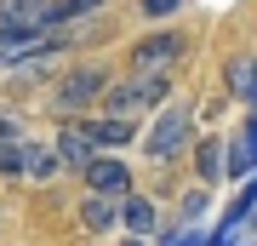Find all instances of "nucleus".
<instances>
[{"label": "nucleus", "mask_w": 257, "mask_h": 246, "mask_svg": "<svg viewBox=\"0 0 257 246\" xmlns=\"http://www.w3.org/2000/svg\"><path fill=\"white\" fill-rule=\"evenodd\" d=\"M194 137H200V109H194L189 98H172L166 109H155V120H149L143 155L155 160V166H172V160H183L189 149H194Z\"/></svg>", "instance_id": "1"}, {"label": "nucleus", "mask_w": 257, "mask_h": 246, "mask_svg": "<svg viewBox=\"0 0 257 246\" xmlns=\"http://www.w3.org/2000/svg\"><path fill=\"white\" fill-rule=\"evenodd\" d=\"M109 86H114V69L103 57H86V63H74V69H63L52 80V109L63 120H86V115L103 109V92Z\"/></svg>", "instance_id": "2"}, {"label": "nucleus", "mask_w": 257, "mask_h": 246, "mask_svg": "<svg viewBox=\"0 0 257 246\" xmlns=\"http://www.w3.org/2000/svg\"><path fill=\"white\" fill-rule=\"evenodd\" d=\"M189 57V35L183 29H160L132 46V74H177V63Z\"/></svg>", "instance_id": "3"}, {"label": "nucleus", "mask_w": 257, "mask_h": 246, "mask_svg": "<svg viewBox=\"0 0 257 246\" xmlns=\"http://www.w3.org/2000/svg\"><path fill=\"white\" fill-rule=\"evenodd\" d=\"M52 143H57V155H63V166H74V172H86V166L103 155V149H97V137L86 132V120H63Z\"/></svg>", "instance_id": "4"}, {"label": "nucleus", "mask_w": 257, "mask_h": 246, "mask_svg": "<svg viewBox=\"0 0 257 246\" xmlns=\"http://www.w3.org/2000/svg\"><path fill=\"white\" fill-rule=\"evenodd\" d=\"M80 178H86V189H97V195H120V201L132 195V166L120 160V155H109V149H103Z\"/></svg>", "instance_id": "5"}, {"label": "nucleus", "mask_w": 257, "mask_h": 246, "mask_svg": "<svg viewBox=\"0 0 257 246\" xmlns=\"http://www.w3.org/2000/svg\"><path fill=\"white\" fill-rule=\"evenodd\" d=\"M80 229H86V235H114V229H120V195L86 189V201H80Z\"/></svg>", "instance_id": "6"}, {"label": "nucleus", "mask_w": 257, "mask_h": 246, "mask_svg": "<svg viewBox=\"0 0 257 246\" xmlns=\"http://www.w3.org/2000/svg\"><path fill=\"white\" fill-rule=\"evenodd\" d=\"M120 229H126V235L155 240V235H160V206L149 201V195H138V189H132L126 201H120Z\"/></svg>", "instance_id": "7"}, {"label": "nucleus", "mask_w": 257, "mask_h": 246, "mask_svg": "<svg viewBox=\"0 0 257 246\" xmlns=\"http://www.w3.org/2000/svg\"><path fill=\"white\" fill-rule=\"evenodd\" d=\"M86 132H92L97 137V149H109V155H114V149H126V143H138V120H126V115H86Z\"/></svg>", "instance_id": "8"}, {"label": "nucleus", "mask_w": 257, "mask_h": 246, "mask_svg": "<svg viewBox=\"0 0 257 246\" xmlns=\"http://www.w3.org/2000/svg\"><path fill=\"white\" fill-rule=\"evenodd\" d=\"M194 172L200 183H223V160H229V137H194Z\"/></svg>", "instance_id": "9"}, {"label": "nucleus", "mask_w": 257, "mask_h": 246, "mask_svg": "<svg viewBox=\"0 0 257 246\" xmlns=\"http://www.w3.org/2000/svg\"><path fill=\"white\" fill-rule=\"evenodd\" d=\"M223 80H229V92L251 109V98H257V57H251V52L229 57V63H223Z\"/></svg>", "instance_id": "10"}, {"label": "nucleus", "mask_w": 257, "mask_h": 246, "mask_svg": "<svg viewBox=\"0 0 257 246\" xmlns=\"http://www.w3.org/2000/svg\"><path fill=\"white\" fill-rule=\"evenodd\" d=\"M251 212H257V172H251L246 183H240V195L229 201V212H223V223H217V235H234V229L251 218Z\"/></svg>", "instance_id": "11"}, {"label": "nucleus", "mask_w": 257, "mask_h": 246, "mask_svg": "<svg viewBox=\"0 0 257 246\" xmlns=\"http://www.w3.org/2000/svg\"><path fill=\"white\" fill-rule=\"evenodd\" d=\"M109 0H46V29H69L74 18H92Z\"/></svg>", "instance_id": "12"}, {"label": "nucleus", "mask_w": 257, "mask_h": 246, "mask_svg": "<svg viewBox=\"0 0 257 246\" xmlns=\"http://www.w3.org/2000/svg\"><path fill=\"white\" fill-rule=\"evenodd\" d=\"M63 172V155H57V143H40V137H29V178L35 183H46Z\"/></svg>", "instance_id": "13"}, {"label": "nucleus", "mask_w": 257, "mask_h": 246, "mask_svg": "<svg viewBox=\"0 0 257 246\" xmlns=\"http://www.w3.org/2000/svg\"><path fill=\"white\" fill-rule=\"evenodd\" d=\"M0 178H29V137L0 143Z\"/></svg>", "instance_id": "14"}, {"label": "nucleus", "mask_w": 257, "mask_h": 246, "mask_svg": "<svg viewBox=\"0 0 257 246\" xmlns=\"http://www.w3.org/2000/svg\"><path fill=\"white\" fill-rule=\"evenodd\" d=\"M183 6H189V0H138V12H143L149 23H172Z\"/></svg>", "instance_id": "15"}, {"label": "nucleus", "mask_w": 257, "mask_h": 246, "mask_svg": "<svg viewBox=\"0 0 257 246\" xmlns=\"http://www.w3.org/2000/svg\"><path fill=\"white\" fill-rule=\"evenodd\" d=\"M18 137H29V132H23V115L0 103V143H18Z\"/></svg>", "instance_id": "16"}, {"label": "nucleus", "mask_w": 257, "mask_h": 246, "mask_svg": "<svg viewBox=\"0 0 257 246\" xmlns=\"http://www.w3.org/2000/svg\"><path fill=\"white\" fill-rule=\"evenodd\" d=\"M206 218V195H189L183 201V223H200Z\"/></svg>", "instance_id": "17"}, {"label": "nucleus", "mask_w": 257, "mask_h": 246, "mask_svg": "<svg viewBox=\"0 0 257 246\" xmlns=\"http://www.w3.org/2000/svg\"><path fill=\"white\" fill-rule=\"evenodd\" d=\"M240 137L251 143V160H257V109H246V126H240Z\"/></svg>", "instance_id": "18"}, {"label": "nucleus", "mask_w": 257, "mask_h": 246, "mask_svg": "<svg viewBox=\"0 0 257 246\" xmlns=\"http://www.w3.org/2000/svg\"><path fill=\"white\" fill-rule=\"evenodd\" d=\"M206 246H234V235H211V240H206Z\"/></svg>", "instance_id": "19"}, {"label": "nucleus", "mask_w": 257, "mask_h": 246, "mask_svg": "<svg viewBox=\"0 0 257 246\" xmlns=\"http://www.w3.org/2000/svg\"><path fill=\"white\" fill-rule=\"evenodd\" d=\"M251 229H257V212H251Z\"/></svg>", "instance_id": "20"}, {"label": "nucleus", "mask_w": 257, "mask_h": 246, "mask_svg": "<svg viewBox=\"0 0 257 246\" xmlns=\"http://www.w3.org/2000/svg\"><path fill=\"white\" fill-rule=\"evenodd\" d=\"M251 246H257V240H251Z\"/></svg>", "instance_id": "21"}]
</instances>
